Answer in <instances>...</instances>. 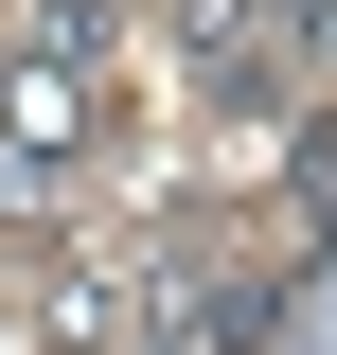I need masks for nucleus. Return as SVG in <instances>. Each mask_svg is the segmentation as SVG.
<instances>
[{
	"label": "nucleus",
	"instance_id": "1",
	"mask_svg": "<svg viewBox=\"0 0 337 355\" xmlns=\"http://www.w3.org/2000/svg\"><path fill=\"white\" fill-rule=\"evenodd\" d=\"M160 18H178V71H196L213 107L284 89V53H266V18H284V0H160Z\"/></svg>",
	"mask_w": 337,
	"mask_h": 355
}]
</instances>
